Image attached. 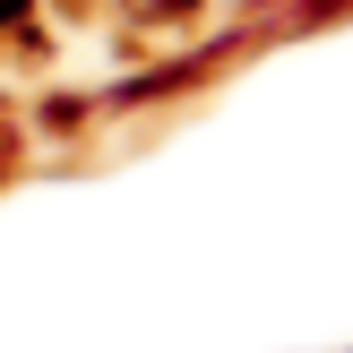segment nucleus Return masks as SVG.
Returning a JSON list of instances; mask_svg holds the SVG:
<instances>
[{
	"label": "nucleus",
	"mask_w": 353,
	"mask_h": 353,
	"mask_svg": "<svg viewBox=\"0 0 353 353\" xmlns=\"http://www.w3.org/2000/svg\"><path fill=\"white\" fill-rule=\"evenodd\" d=\"M17 9H26V0H0V26H9V17H17Z\"/></svg>",
	"instance_id": "obj_1"
}]
</instances>
